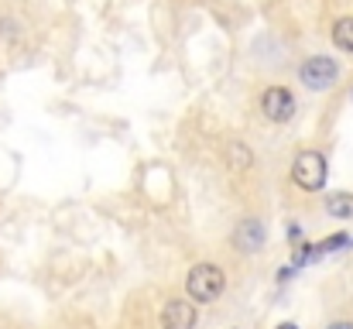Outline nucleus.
<instances>
[{
	"instance_id": "1",
	"label": "nucleus",
	"mask_w": 353,
	"mask_h": 329,
	"mask_svg": "<svg viewBox=\"0 0 353 329\" xmlns=\"http://www.w3.org/2000/svg\"><path fill=\"white\" fill-rule=\"evenodd\" d=\"M227 288V275L216 264H196L185 278V292L192 302H216Z\"/></svg>"
},
{
	"instance_id": "2",
	"label": "nucleus",
	"mask_w": 353,
	"mask_h": 329,
	"mask_svg": "<svg viewBox=\"0 0 353 329\" xmlns=\"http://www.w3.org/2000/svg\"><path fill=\"white\" fill-rule=\"evenodd\" d=\"M326 154L323 151H302V154H295V161H292V179H295V186L299 189H305V192H319L323 186H326Z\"/></svg>"
},
{
	"instance_id": "3",
	"label": "nucleus",
	"mask_w": 353,
	"mask_h": 329,
	"mask_svg": "<svg viewBox=\"0 0 353 329\" xmlns=\"http://www.w3.org/2000/svg\"><path fill=\"white\" fill-rule=\"evenodd\" d=\"M299 79L305 83V90L323 93V90H333V86H336V79H340V66H336V59H330V55H312V59L302 62Z\"/></svg>"
},
{
	"instance_id": "4",
	"label": "nucleus",
	"mask_w": 353,
	"mask_h": 329,
	"mask_svg": "<svg viewBox=\"0 0 353 329\" xmlns=\"http://www.w3.org/2000/svg\"><path fill=\"white\" fill-rule=\"evenodd\" d=\"M261 113L271 120V123H285L295 117V97L285 90V86H271L261 93Z\"/></svg>"
},
{
	"instance_id": "5",
	"label": "nucleus",
	"mask_w": 353,
	"mask_h": 329,
	"mask_svg": "<svg viewBox=\"0 0 353 329\" xmlns=\"http://www.w3.org/2000/svg\"><path fill=\"white\" fill-rule=\"evenodd\" d=\"M264 237H268V230H264V223L257 217H247L236 223L234 230V247L236 250H243V254H257L261 247H264Z\"/></svg>"
},
{
	"instance_id": "6",
	"label": "nucleus",
	"mask_w": 353,
	"mask_h": 329,
	"mask_svg": "<svg viewBox=\"0 0 353 329\" xmlns=\"http://www.w3.org/2000/svg\"><path fill=\"white\" fill-rule=\"evenodd\" d=\"M161 329H196V302L168 299L161 309Z\"/></svg>"
},
{
	"instance_id": "7",
	"label": "nucleus",
	"mask_w": 353,
	"mask_h": 329,
	"mask_svg": "<svg viewBox=\"0 0 353 329\" xmlns=\"http://www.w3.org/2000/svg\"><path fill=\"white\" fill-rule=\"evenodd\" d=\"M326 213L333 219H353V192H330L326 196Z\"/></svg>"
},
{
	"instance_id": "8",
	"label": "nucleus",
	"mask_w": 353,
	"mask_h": 329,
	"mask_svg": "<svg viewBox=\"0 0 353 329\" xmlns=\"http://www.w3.org/2000/svg\"><path fill=\"white\" fill-rule=\"evenodd\" d=\"M227 165H230L234 172H247V168L254 165V151H250L247 144H240V141H230V144H227Z\"/></svg>"
},
{
	"instance_id": "9",
	"label": "nucleus",
	"mask_w": 353,
	"mask_h": 329,
	"mask_svg": "<svg viewBox=\"0 0 353 329\" xmlns=\"http://www.w3.org/2000/svg\"><path fill=\"white\" fill-rule=\"evenodd\" d=\"M333 45L340 52H353V17H340L333 24Z\"/></svg>"
},
{
	"instance_id": "10",
	"label": "nucleus",
	"mask_w": 353,
	"mask_h": 329,
	"mask_svg": "<svg viewBox=\"0 0 353 329\" xmlns=\"http://www.w3.org/2000/svg\"><path fill=\"white\" fill-rule=\"evenodd\" d=\"M288 240H292V243H295V240H302V226H295V223H292V226H288Z\"/></svg>"
},
{
	"instance_id": "11",
	"label": "nucleus",
	"mask_w": 353,
	"mask_h": 329,
	"mask_svg": "<svg viewBox=\"0 0 353 329\" xmlns=\"http://www.w3.org/2000/svg\"><path fill=\"white\" fill-rule=\"evenodd\" d=\"M326 329H353V323H333V326H326Z\"/></svg>"
},
{
	"instance_id": "12",
	"label": "nucleus",
	"mask_w": 353,
	"mask_h": 329,
	"mask_svg": "<svg viewBox=\"0 0 353 329\" xmlns=\"http://www.w3.org/2000/svg\"><path fill=\"white\" fill-rule=\"evenodd\" d=\"M278 329H299V326H295V323H281Z\"/></svg>"
}]
</instances>
